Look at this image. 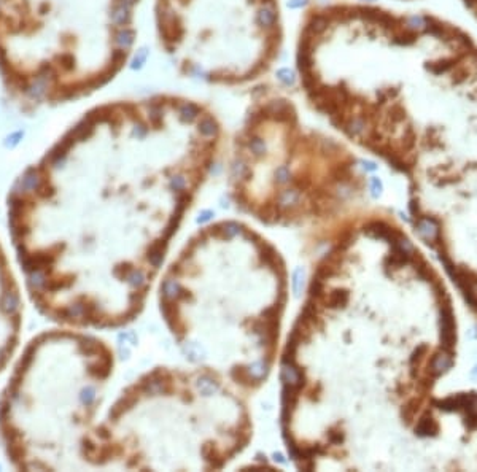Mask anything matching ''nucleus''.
<instances>
[{
  "label": "nucleus",
  "instance_id": "f257e3e1",
  "mask_svg": "<svg viewBox=\"0 0 477 472\" xmlns=\"http://www.w3.org/2000/svg\"><path fill=\"white\" fill-rule=\"evenodd\" d=\"M94 337L46 331L25 345L0 393V443L18 470L67 467L73 431L88 422L97 401V383L110 375L113 356Z\"/></svg>",
  "mask_w": 477,
  "mask_h": 472
},
{
  "label": "nucleus",
  "instance_id": "f03ea898",
  "mask_svg": "<svg viewBox=\"0 0 477 472\" xmlns=\"http://www.w3.org/2000/svg\"><path fill=\"white\" fill-rule=\"evenodd\" d=\"M22 296L7 250L0 242V374L16 355L22 332Z\"/></svg>",
  "mask_w": 477,
  "mask_h": 472
},
{
  "label": "nucleus",
  "instance_id": "7ed1b4c3",
  "mask_svg": "<svg viewBox=\"0 0 477 472\" xmlns=\"http://www.w3.org/2000/svg\"><path fill=\"white\" fill-rule=\"evenodd\" d=\"M439 324H441V347L442 350H447L454 353L455 344H457V324L454 310L450 306V299L442 300V306L439 310Z\"/></svg>",
  "mask_w": 477,
  "mask_h": 472
},
{
  "label": "nucleus",
  "instance_id": "20e7f679",
  "mask_svg": "<svg viewBox=\"0 0 477 472\" xmlns=\"http://www.w3.org/2000/svg\"><path fill=\"white\" fill-rule=\"evenodd\" d=\"M417 232L420 234V237L425 240L428 245L434 246L441 239V225L439 221L433 216H420L417 219Z\"/></svg>",
  "mask_w": 477,
  "mask_h": 472
},
{
  "label": "nucleus",
  "instance_id": "39448f33",
  "mask_svg": "<svg viewBox=\"0 0 477 472\" xmlns=\"http://www.w3.org/2000/svg\"><path fill=\"white\" fill-rule=\"evenodd\" d=\"M454 366V353L447 350H441L434 353L430 361V374L433 377H441L448 372Z\"/></svg>",
  "mask_w": 477,
  "mask_h": 472
},
{
  "label": "nucleus",
  "instance_id": "423d86ee",
  "mask_svg": "<svg viewBox=\"0 0 477 472\" xmlns=\"http://www.w3.org/2000/svg\"><path fill=\"white\" fill-rule=\"evenodd\" d=\"M364 234H367L369 237H374V239L387 240L390 243H393L398 235H400L394 229H391L390 226H387L385 223H382V221H374V223H370V225H367L364 228Z\"/></svg>",
  "mask_w": 477,
  "mask_h": 472
},
{
  "label": "nucleus",
  "instance_id": "0eeeda50",
  "mask_svg": "<svg viewBox=\"0 0 477 472\" xmlns=\"http://www.w3.org/2000/svg\"><path fill=\"white\" fill-rule=\"evenodd\" d=\"M282 380H283L285 385L296 386L299 390L304 386V375L295 363H283L282 364Z\"/></svg>",
  "mask_w": 477,
  "mask_h": 472
},
{
  "label": "nucleus",
  "instance_id": "6e6552de",
  "mask_svg": "<svg viewBox=\"0 0 477 472\" xmlns=\"http://www.w3.org/2000/svg\"><path fill=\"white\" fill-rule=\"evenodd\" d=\"M437 432H439V425H437V422L430 413L423 415L418 420V423L415 426V434L418 437H434L437 436Z\"/></svg>",
  "mask_w": 477,
  "mask_h": 472
},
{
  "label": "nucleus",
  "instance_id": "1a4fd4ad",
  "mask_svg": "<svg viewBox=\"0 0 477 472\" xmlns=\"http://www.w3.org/2000/svg\"><path fill=\"white\" fill-rule=\"evenodd\" d=\"M163 296L166 300L170 302V300H175L178 297H187L188 294L184 290H181L180 285L175 280H166L163 283Z\"/></svg>",
  "mask_w": 477,
  "mask_h": 472
},
{
  "label": "nucleus",
  "instance_id": "9d476101",
  "mask_svg": "<svg viewBox=\"0 0 477 472\" xmlns=\"http://www.w3.org/2000/svg\"><path fill=\"white\" fill-rule=\"evenodd\" d=\"M328 306L333 307V309H342L346 307L347 302H349V293L343 291V290H337L334 293H331L329 297H328Z\"/></svg>",
  "mask_w": 477,
  "mask_h": 472
},
{
  "label": "nucleus",
  "instance_id": "9b49d317",
  "mask_svg": "<svg viewBox=\"0 0 477 472\" xmlns=\"http://www.w3.org/2000/svg\"><path fill=\"white\" fill-rule=\"evenodd\" d=\"M299 201V192L298 191H285L280 194L278 198V207L280 208H286V207H293L296 205Z\"/></svg>",
  "mask_w": 477,
  "mask_h": 472
},
{
  "label": "nucleus",
  "instance_id": "f8f14e48",
  "mask_svg": "<svg viewBox=\"0 0 477 472\" xmlns=\"http://www.w3.org/2000/svg\"><path fill=\"white\" fill-rule=\"evenodd\" d=\"M256 21H258L261 25H266V27L272 25V24L275 22V11H274V8H272L271 5H269V7H264V8L258 13Z\"/></svg>",
  "mask_w": 477,
  "mask_h": 472
},
{
  "label": "nucleus",
  "instance_id": "ddd939ff",
  "mask_svg": "<svg viewBox=\"0 0 477 472\" xmlns=\"http://www.w3.org/2000/svg\"><path fill=\"white\" fill-rule=\"evenodd\" d=\"M197 386H199V390H201V393L204 396H210V395H214V393L218 390V385L211 380L210 377H207V375H204V377H201L199 378V382H197Z\"/></svg>",
  "mask_w": 477,
  "mask_h": 472
},
{
  "label": "nucleus",
  "instance_id": "4468645a",
  "mask_svg": "<svg viewBox=\"0 0 477 472\" xmlns=\"http://www.w3.org/2000/svg\"><path fill=\"white\" fill-rule=\"evenodd\" d=\"M180 115H181V120H183V121H193L194 118L199 116L197 105H194V103H184V105H181Z\"/></svg>",
  "mask_w": 477,
  "mask_h": 472
},
{
  "label": "nucleus",
  "instance_id": "2eb2a0df",
  "mask_svg": "<svg viewBox=\"0 0 477 472\" xmlns=\"http://www.w3.org/2000/svg\"><path fill=\"white\" fill-rule=\"evenodd\" d=\"M199 130L204 137H211L217 132V124L211 118H204V120L199 123Z\"/></svg>",
  "mask_w": 477,
  "mask_h": 472
},
{
  "label": "nucleus",
  "instance_id": "dca6fc26",
  "mask_svg": "<svg viewBox=\"0 0 477 472\" xmlns=\"http://www.w3.org/2000/svg\"><path fill=\"white\" fill-rule=\"evenodd\" d=\"M248 372L251 374V377H253L255 382H259V380L264 377V374H266V366H264L262 363H256L253 366H250Z\"/></svg>",
  "mask_w": 477,
  "mask_h": 472
},
{
  "label": "nucleus",
  "instance_id": "f3484780",
  "mask_svg": "<svg viewBox=\"0 0 477 472\" xmlns=\"http://www.w3.org/2000/svg\"><path fill=\"white\" fill-rule=\"evenodd\" d=\"M325 293V286H323V280L320 277H315L312 285H310V296L312 297H322Z\"/></svg>",
  "mask_w": 477,
  "mask_h": 472
},
{
  "label": "nucleus",
  "instance_id": "a211bd4d",
  "mask_svg": "<svg viewBox=\"0 0 477 472\" xmlns=\"http://www.w3.org/2000/svg\"><path fill=\"white\" fill-rule=\"evenodd\" d=\"M248 147H250L251 153H255L256 156H261V154L264 153V150H266V145H264V142H262L261 138H258V137L250 138Z\"/></svg>",
  "mask_w": 477,
  "mask_h": 472
},
{
  "label": "nucleus",
  "instance_id": "6ab92c4d",
  "mask_svg": "<svg viewBox=\"0 0 477 472\" xmlns=\"http://www.w3.org/2000/svg\"><path fill=\"white\" fill-rule=\"evenodd\" d=\"M304 285V270L302 269H298L293 275V290H295V294L299 296L301 293V288Z\"/></svg>",
  "mask_w": 477,
  "mask_h": 472
},
{
  "label": "nucleus",
  "instance_id": "aec40b11",
  "mask_svg": "<svg viewBox=\"0 0 477 472\" xmlns=\"http://www.w3.org/2000/svg\"><path fill=\"white\" fill-rule=\"evenodd\" d=\"M417 409H418V402H417L415 399H414L412 402H410L409 405H406V407H404L403 415H404V418H406V422H407V423H409V422H412V418H414V415H415Z\"/></svg>",
  "mask_w": 477,
  "mask_h": 472
},
{
  "label": "nucleus",
  "instance_id": "412c9836",
  "mask_svg": "<svg viewBox=\"0 0 477 472\" xmlns=\"http://www.w3.org/2000/svg\"><path fill=\"white\" fill-rule=\"evenodd\" d=\"M428 351V347H425V345H421V347H418L414 353H412V356H410V366H414L415 363L418 364L420 361H421V358H423V355Z\"/></svg>",
  "mask_w": 477,
  "mask_h": 472
},
{
  "label": "nucleus",
  "instance_id": "4be33fe9",
  "mask_svg": "<svg viewBox=\"0 0 477 472\" xmlns=\"http://www.w3.org/2000/svg\"><path fill=\"white\" fill-rule=\"evenodd\" d=\"M275 177H277V180H278V183H288L289 181V170L286 169V167H280V169H277V174H275Z\"/></svg>",
  "mask_w": 477,
  "mask_h": 472
},
{
  "label": "nucleus",
  "instance_id": "5701e85b",
  "mask_svg": "<svg viewBox=\"0 0 477 472\" xmlns=\"http://www.w3.org/2000/svg\"><path fill=\"white\" fill-rule=\"evenodd\" d=\"M224 232H226L228 237H234V235L241 232V228H238L237 223H226V225H224Z\"/></svg>",
  "mask_w": 477,
  "mask_h": 472
},
{
  "label": "nucleus",
  "instance_id": "b1692460",
  "mask_svg": "<svg viewBox=\"0 0 477 472\" xmlns=\"http://www.w3.org/2000/svg\"><path fill=\"white\" fill-rule=\"evenodd\" d=\"M184 185H187V180H184L183 177H175V178L170 180V189H174V191L183 189Z\"/></svg>",
  "mask_w": 477,
  "mask_h": 472
},
{
  "label": "nucleus",
  "instance_id": "393cba45",
  "mask_svg": "<svg viewBox=\"0 0 477 472\" xmlns=\"http://www.w3.org/2000/svg\"><path fill=\"white\" fill-rule=\"evenodd\" d=\"M461 2L466 7V10L474 16V19L477 21V0H461Z\"/></svg>",
  "mask_w": 477,
  "mask_h": 472
},
{
  "label": "nucleus",
  "instance_id": "a878e982",
  "mask_svg": "<svg viewBox=\"0 0 477 472\" xmlns=\"http://www.w3.org/2000/svg\"><path fill=\"white\" fill-rule=\"evenodd\" d=\"M278 80L283 81L285 85H291L293 83V73L286 69H282L280 72H278Z\"/></svg>",
  "mask_w": 477,
  "mask_h": 472
},
{
  "label": "nucleus",
  "instance_id": "bb28decb",
  "mask_svg": "<svg viewBox=\"0 0 477 472\" xmlns=\"http://www.w3.org/2000/svg\"><path fill=\"white\" fill-rule=\"evenodd\" d=\"M370 189H373V196H374V198L380 196V192H382V183H380L379 178L374 177L373 180H370Z\"/></svg>",
  "mask_w": 477,
  "mask_h": 472
},
{
  "label": "nucleus",
  "instance_id": "cd10ccee",
  "mask_svg": "<svg viewBox=\"0 0 477 472\" xmlns=\"http://www.w3.org/2000/svg\"><path fill=\"white\" fill-rule=\"evenodd\" d=\"M329 440L333 442V443H340V442L343 440V434H340V432H339V434H331V436H329Z\"/></svg>",
  "mask_w": 477,
  "mask_h": 472
},
{
  "label": "nucleus",
  "instance_id": "c85d7f7f",
  "mask_svg": "<svg viewBox=\"0 0 477 472\" xmlns=\"http://www.w3.org/2000/svg\"><path fill=\"white\" fill-rule=\"evenodd\" d=\"M211 216H214V212H204L201 216H199V219H197V221H199V223H204V221H208Z\"/></svg>",
  "mask_w": 477,
  "mask_h": 472
},
{
  "label": "nucleus",
  "instance_id": "c756f323",
  "mask_svg": "<svg viewBox=\"0 0 477 472\" xmlns=\"http://www.w3.org/2000/svg\"><path fill=\"white\" fill-rule=\"evenodd\" d=\"M302 4H304V0H293V2H291V7L296 8V7H299V5H302Z\"/></svg>",
  "mask_w": 477,
  "mask_h": 472
},
{
  "label": "nucleus",
  "instance_id": "7c9ffc66",
  "mask_svg": "<svg viewBox=\"0 0 477 472\" xmlns=\"http://www.w3.org/2000/svg\"><path fill=\"white\" fill-rule=\"evenodd\" d=\"M471 377H472L474 380H477V364L474 366V369L471 371Z\"/></svg>",
  "mask_w": 477,
  "mask_h": 472
},
{
  "label": "nucleus",
  "instance_id": "2f4dec72",
  "mask_svg": "<svg viewBox=\"0 0 477 472\" xmlns=\"http://www.w3.org/2000/svg\"><path fill=\"white\" fill-rule=\"evenodd\" d=\"M275 460H278V461H280V463H285V460H283V456H282L280 453H278V455H275Z\"/></svg>",
  "mask_w": 477,
  "mask_h": 472
}]
</instances>
